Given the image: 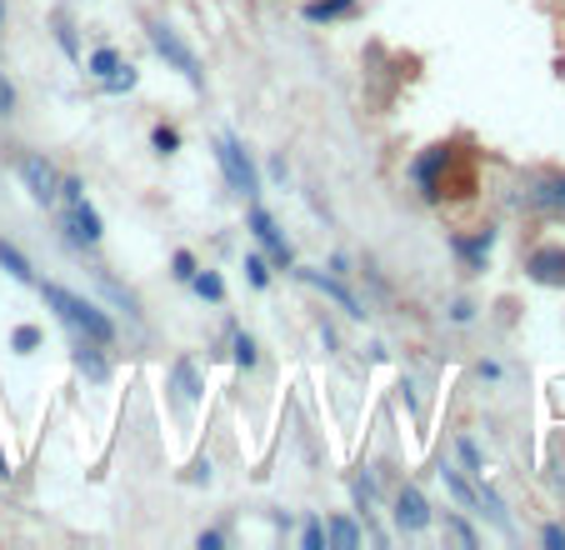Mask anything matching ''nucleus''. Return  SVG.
I'll list each match as a JSON object with an SVG mask.
<instances>
[{"label": "nucleus", "instance_id": "f257e3e1", "mask_svg": "<svg viewBox=\"0 0 565 550\" xmlns=\"http://www.w3.org/2000/svg\"><path fill=\"white\" fill-rule=\"evenodd\" d=\"M40 295H46L50 311H60V320H66V326H75L85 340H95V346H110V340H116V326H110V316H101L91 301L71 295L66 285L50 281V285H40Z\"/></svg>", "mask_w": 565, "mask_h": 550}, {"label": "nucleus", "instance_id": "f03ea898", "mask_svg": "<svg viewBox=\"0 0 565 550\" xmlns=\"http://www.w3.org/2000/svg\"><path fill=\"white\" fill-rule=\"evenodd\" d=\"M60 196H66V235H71L75 246H95V241H101V215H95V206L85 200L81 180H66Z\"/></svg>", "mask_w": 565, "mask_h": 550}, {"label": "nucleus", "instance_id": "7ed1b4c3", "mask_svg": "<svg viewBox=\"0 0 565 550\" xmlns=\"http://www.w3.org/2000/svg\"><path fill=\"white\" fill-rule=\"evenodd\" d=\"M151 46L161 50V56L170 60V66H176V71L186 75L190 85H201V60L190 56V46H186V40H180V36H176V31H170V25H165V21H151Z\"/></svg>", "mask_w": 565, "mask_h": 550}, {"label": "nucleus", "instance_id": "20e7f679", "mask_svg": "<svg viewBox=\"0 0 565 550\" xmlns=\"http://www.w3.org/2000/svg\"><path fill=\"white\" fill-rule=\"evenodd\" d=\"M215 155H221V171H225V180H231V190L256 196V171H250V161H246L236 136H221V141H215Z\"/></svg>", "mask_w": 565, "mask_h": 550}, {"label": "nucleus", "instance_id": "39448f33", "mask_svg": "<svg viewBox=\"0 0 565 550\" xmlns=\"http://www.w3.org/2000/svg\"><path fill=\"white\" fill-rule=\"evenodd\" d=\"M21 180L40 206H50V200L60 196V176H56V165H50L46 155H21Z\"/></svg>", "mask_w": 565, "mask_h": 550}, {"label": "nucleus", "instance_id": "423d86ee", "mask_svg": "<svg viewBox=\"0 0 565 550\" xmlns=\"http://www.w3.org/2000/svg\"><path fill=\"white\" fill-rule=\"evenodd\" d=\"M250 231H256L260 246L271 250L275 266H291V241H285V231L271 221V211H266V206H250Z\"/></svg>", "mask_w": 565, "mask_h": 550}, {"label": "nucleus", "instance_id": "0eeeda50", "mask_svg": "<svg viewBox=\"0 0 565 550\" xmlns=\"http://www.w3.org/2000/svg\"><path fill=\"white\" fill-rule=\"evenodd\" d=\"M526 270L535 285H565V246H541Z\"/></svg>", "mask_w": 565, "mask_h": 550}, {"label": "nucleus", "instance_id": "6e6552de", "mask_svg": "<svg viewBox=\"0 0 565 550\" xmlns=\"http://www.w3.org/2000/svg\"><path fill=\"white\" fill-rule=\"evenodd\" d=\"M396 520H401V530H425L431 526V505H425V495L415 491V485H405L401 501H396Z\"/></svg>", "mask_w": 565, "mask_h": 550}, {"label": "nucleus", "instance_id": "1a4fd4ad", "mask_svg": "<svg viewBox=\"0 0 565 550\" xmlns=\"http://www.w3.org/2000/svg\"><path fill=\"white\" fill-rule=\"evenodd\" d=\"M301 276H306V281H310V285H316V291H326V295H330V301H336V305H341V311H345V316H365V311H361V301H355V295H351V291H345V285H341V281H330L326 270H301Z\"/></svg>", "mask_w": 565, "mask_h": 550}, {"label": "nucleus", "instance_id": "9d476101", "mask_svg": "<svg viewBox=\"0 0 565 550\" xmlns=\"http://www.w3.org/2000/svg\"><path fill=\"white\" fill-rule=\"evenodd\" d=\"M530 200H535L541 211L565 215V176H545V180H535V186H530Z\"/></svg>", "mask_w": 565, "mask_h": 550}, {"label": "nucleus", "instance_id": "9b49d317", "mask_svg": "<svg viewBox=\"0 0 565 550\" xmlns=\"http://www.w3.org/2000/svg\"><path fill=\"white\" fill-rule=\"evenodd\" d=\"M456 256L466 260L471 270H481V266H485V256H491V231H481L475 241H456Z\"/></svg>", "mask_w": 565, "mask_h": 550}, {"label": "nucleus", "instance_id": "f8f14e48", "mask_svg": "<svg viewBox=\"0 0 565 550\" xmlns=\"http://www.w3.org/2000/svg\"><path fill=\"white\" fill-rule=\"evenodd\" d=\"M341 15H355V0H310L306 21H341Z\"/></svg>", "mask_w": 565, "mask_h": 550}, {"label": "nucleus", "instance_id": "ddd939ff", "mask_svg": "<svg viewBox=\"0 0 565 550\" xmlns=\"http://www.w3.org/2000/svg\"><path fill=\"white\" fill-rule=\"evenodd\" d=\"M326 540L336 550H355V546H361V530H355L345 515H336V520H330V530H326Z\"/></svg>", "mask_w": 565, "mask_h": 550}, {"label": "nucleus", "instance_id": "4468645a", "mask_svg": "<svg viewBox=\"0 0 565 550\" xmlns=\"http://www.w3.org/2000/svg\"><path fill=\"white\" fill-rule=\"evenodd\" d=\"M75 371H85V375H91V381H106V375H110V365L101 361V351H95V340H91V346H81V351H75Z\"/></svg>", "mask_w": 565, "mask_h": 550}, {"label": "nucleus", "instance_id": "2eb2a0df", "mask_svg": "<svg viewBox=\"0 0 565 550\" xmlns=\"http://www.w3.org/2000/svg\"><path fill=\"white\" fill-rule=\"evenodd\" d=\"M190 285H196L205 301H225V281L215 276V270H196V276H190Z\"/></svg>", "mask_w": 565, "mask_h": 550}, {"label": "nucleus", "instance_id": "dca6fc26", "mask_svg": "<svg viewBox=\"0 0 565 550\" xmlns=\"http://www.w3.org/2000/svg\"><path fill=\"white\" fill-rule=\"evenodd\" d=\"M0 266L11 270L15 281H31V260H25V256H21V250H15V246H5V241H0Z\"/></svg>", "mask_w": 565, "mask_h": 550}, {"label": "nucleus", "instance_id": "f3484780", "mask_svg": "<svg viewBox=\"0 0 565 550\" xmlns=\"http://www.w3.org/2000/svg\"><path fill=\"white\" fill-rule=\"evenodd\" d=\"M176 390H180V400H186V406L201 396V386H196V365H190V361H176Z\"/></svg>", "mask_w": 565, "mask_h": 550}, {"label": "nucleus", "instance_id": "a211bd4d", "mask_svg": "<svg viewBox=\"0 0 565 550\" xmlns=\"http://www.w3.org/2000/svg\"><path fill=\"white\" fill-rule=\"evenodd\" d=\"M116 71H120V56H116L110 46H101V50L91 56V75H101V81H106V75H116Z\"/></svg>", "mask_w": 565, "mask_h": 550}, {"label": "nucleus", "instance_id": "6ab92c4d", "mask_svg": "<svg viewBox=\"0 0 565 550\" xmlns=\"http://www.w3.org/2000/svg\"><path fill=\"white\" fill-rule=\"evenodd\" d=\"M246 276H250V285H256V291H266V285H271V270H266V260H260V256H246Z\"/></svg>", "mask_w": 565, "mask_h": 550}, {"label": "nucleus", "instance_id": "aec40b11", "mask_svg": "<svg viewBox=\"0 0 565 550\" xmlns=\"http://www.w3.org/2000/svg\"><path fill=\"white\" fill-rule=\"evenodd\" d=\"M11 346H15V351H36V346H40V330H36V326H21V330L11 336Z\"/></svg>", "mask_w": 565, "mask_h": 550}, {"label": "nucleus", "instance_id": "412c9836", "mask_svg": "<svg viewBox=\"0 0 565 550\" xmlns=\"http://www.w3.org/2000/svg\"><path fill=\"white\" fill-rule=\"evenodd\" d=\"M176 145H180V136H176V130H170V126H161V130H155V151H161V155H170V151H176Z\"/></svg>", "mask_w": 565, "mask_h": 550}, {"label": "nucleus", "instance_id": "4be33fe9", "mask_svg": "<svg viewBox=\"0 0 565 550\" xmlns=\"http://www.w3.org/2000/svg\"><path fill=\"white\" fill-rule=\"evenodd\" d=\"M456 450H460V460H466V466H471L475 476H485V470H481V450H475V441H460Z\"/></svg>", "mask_w": 565, "mask_h": 550}, {"label": "nucleus", "instance_id": "5701e85b", "mask_svg": "<svg viewBox=\"0 0 565 550\" xmlns=\"http://www.w3.org/2000/svg\"><path fill=\"white\" fill-rule=\"evenodd\" d=\"M196 276V256L190 250H176V281H190Z\"/></svg>", "mask_w": 565, "mask_h": 550}, {"label": "nucleus", "instance_id": "b1692460", "mask_svg": "<svg viewBox=\"0 0 565 550\" xmlns=\"http://www.w3.org/2000/svg\"><path fill=\"white\" fill-rule=\"evenodd\" d=\"M446 530H450V536L460 540V546H475V530L466 526V520H446Z\"/></svg>", "mask_w": 565, "mask_h": 550}, {"label": "nucleus", "instance_id": "393cba45", "mask_svg": "<svg viewBox=\"0 0 565 550\" xmlns=\"http://www.w3.org/2000/svg\"><path fill=\"white\" fill-rule=\"evenodd\" d=\"M236 361H240V365H256V340H250V336L236 340Z\"/></svg>", "mask_w": 565, "mask_h": 550}, {"label": "nucleus", "instance_id": "a878e982", "mask_svg": "<svg viewBox=\"0 0 565 550\" xmlns=\"http://www.w3.org/2000/svg\"><path fill=\"white\" fill-rule=\"evenodd\" d=\"M106 85H110V91H130V85H136V71H130V66H126V71L106 75Z\"/></svg>", "mask_w": 565, "mask_h": 550}, {"label": "nucleus", "instance_id": "bb28decb", "mask_svg": "<svg viewBox=\"0 0 565 550\" xmlns=\"http://www.w3.org/2000/svg\"><path fill=\"white\" fill-rule=\"evenodd\" d=\"M11 110H15V91H11V81L0 75V116H11Z\"/></svg>", "mask_w": 565, "mask_h": 550}, {"label": "nucleus", "instance_id": "cd10ccee", "mask_svg": "<svg viewBox=\"0 0 565 550\" xmlns=\"http://www.w3.org/2000/svg\"><path fill=\"white\" fill-rule=\"evenodd\" d=\"M326 546V530H320V520H310L306 526V550H320Z\"/></svg>", "mask_w": 565, "mask_h": 550}, {"label": "nucleus", "instance_id": "c85d7f7f", "mask_svg": "<svg viewBox=\"0 0 565 550\" xmlns=\"http://www.w3.org/2000/svg\"><path fill=\"white\" fill-rule=\"evenodd\" d=\"M541 540H545L551 550H565V530H561V526H545V536H541Z\"/></svg>", "mask_w": 565, "mask_h": 550}, {"label": "nucleus", "instance_id": "c756f323", "mask_svg": "<svg viewBox=\"0 0 565 550\" xmlns=\"http://www.w3.org/2000/svg\"><path fill=\"white\" fill-rule=\"evenodd\" d=\"M0 25H5V0H0Z\"/></svg>", "mask_w": 565, "mask_h": 550}, {"label": "nucleus", "instance_id": "7c9ffc66", "mask_svg": "<svg viewBox=\"0 0 565 550\" xmlns=\"http://www.w3.org/2000/svg\"><path fill=\"white\" fill-rule=\"evenodd\" d=\"M0 480H5V456H0Z\"/></svg>", "mask_w": 565, "mask_h": 550}]
</instances>
